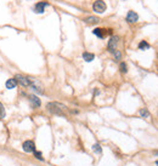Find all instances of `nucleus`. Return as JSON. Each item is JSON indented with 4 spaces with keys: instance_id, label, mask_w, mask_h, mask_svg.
Returning a JSON list of instances; mask_svg holds the SVG:
<instances>
[{
    "instance_id": "1",
    "label": "nucleus",
    "mask_w": 158,
    "mask_h": 166,
    "mask_svg": "<svg viewBox=\"0 0 158 166\" xmlns=\"http://www.w3.org/2000/svg\"><path fill=\"white\" fill-rule=\"evenodd\" d=\"M46 108L51 114H55V115H61V116L66 115L63 110L67 109V107H66L65 104L58 103V102H50V103L46 104Z\"/></svg>"
},
{
    "instance_id": "2",
    "label": "nucleus",
    "mask_w": 158,
    "mask_h": 166,
    "mask_svg": "<svg viewBox=\"0 0 158 166\" xmlns=\"http://www.w3.org/2000/svg\"><path fill=\"white\" fill-rule=\"evenodd\" d=\"M15 79H16L17 84L21 85L22 87H28V86H32L33 82L35 81L32 78H28V76H24V75H21V74H17L15 75Z\"/></svg>"
},
{
    "instance_id": "3",
    "label": "nucleus",
    "mask_w": 158,
    "mask_h": 166,
    "mask_svg": "<svg viewBox=\"0 0 158 166\" xmlns=\"http://www.w3.org/2000/svg\"><path fill=\"white\" fill-rule=\"evenodd\" d=\"M106 3L102 1V0H96V1L93 4V10L96 13H104L106 11Z\"/></svg>"
},
{
    "instance_id": "4",
    "label": "nucleus",
    "mask_w": 158,
    "mask_h": 166,
    "mask_svg": "<svg viewBox=\"0 0 158 166\" xmlns=\"http://www.w3.org/2000/svg\"><path fill=\"white\" fill-rule=\"evenodd\" d=\"M118 41H119V37H111V39L108 40V44H107V50L110 51V52L113 54L114 51L117 50V45H118Z\"/></svg>"
},
{
    "instance_id": "5",
    "label": "nucleus",
    "mask_w": 158,
    "mask_h": 166,
    "mask_svg": "<svg viewBox=\"0 0 158 166\" xmlns=\"http://www.w3.org/2000/svg\"><path fill=\"white\" fill-rule=\"evenodd\" d=\"M28 101H29L30 107L34 108V109H37V108H39L40 106H42V101H40V98L38 96H35V95H29L28 96Z\"/></svg>"
},
{
    "instance_id": "6",
    "label": "nucleus",
    "mask_w": 158,
    "mask_h": 166,
    "mask_svg": "<svg viewBox=\"0 0 158 166\" xmlns=\"http://www.w3.org/2000/svg\"><path fill=\"white\" fill-rule=\"evenodd\" d=\"M22 149L24 150L26 153H33L35 150V144L33 141H24L23 144H22Z\"/></svg>"
},
{
    "instance_id": "7",
    "label": "nucleus",
    "mask_w": 158,
    "mask_h": 166,
    "mask_svg": "<svg viewBox=\"0 0 158 166\" xmlns=\"http://www.w3.org/2000/svg\"><path fill=\"white\" fill-rule=\"evenodd\" d=\"M49 6V3H44V1H39L34 5V12L35 13H43L45 11V7Z\"/></svg>"
},
{
    "instance_id": "8",
    "label": "nucleus",
    "mask_w": 158,
    "mask_h": 166,
    "mask_svg": "<svg viewBox=\"0 0 158 166\" xmlns=\"http://www.w3.org/2000/svg\"><path fill=\"white\" fill-rule=\"evenodd\" d=\"M139 21V15L135 11H129L126 13V22L128 23H136Z\"/></svg>"
},
{
    "instance_id": "9",
    "label": "nucleus",
    "mask_w": 158,
    "mask_h": 166,
    "mask_svg": "<svg viewBox=\"0 0 158 166\" xmlns=\"http://www.w3.org/2000/svg\"><path fill=\"white\" fill-rule=\"evenodd\" d=\"M17 81L15 78H10V79L6 80V82H5V86H6V89L7 90H13V89H16V86H17Z\"/></svg>"
},
{
    "instance_id": "10",
    "label": "nucleus",
    "mask_w": 158,
    "mask_h": 166,
    "mask_svg": "<svg viewBox=\"0 0 158 166\" xmlns=\"http://www.w3.org/2000/svg\"><path fill=\"white\" fill-rule=\"evenodd\" d=\"M84 22L86 24H96V23L100 22V18L96 17V16H89V17L84 18Z\"/></svg>"
},
{
    "instance_id": "11",
    "label": "nucleus",
    "mask_w": 158,
    "mask_h": 166,
    "mask_svg": "<svg viewBox=\"0 0 158 166\" xmlns=\"http://www.w3.org/2000/svg\"><path fill=\"white\" fill-rule=\"evenodd\" d=\"M93 34L96 35V37L100 38V39H104L105 35H106V32H105V29H102V28H95L93 30Z\"/></svg>"
},
{
    "instance_id": "12",
    "label": "nucleus",
    "mask_w": 158,
    "mask_h": 166,
    "mask_svg": "<svg viewBox=\"0 0 158 166\" xmlns=\"http://www.w3.org/2000/svg\"><path fill=\"white\" fill-rule=\"evenodd\" d=\"M83 60L85 62H91L95 60V55L91 52H83Z\"/></svg>"
},
{
    "instance_id": "13",
    "label": "nucleus",
    "mask_w": 158,
    "mask_h": 166,
    "mask_svg": "<svg viewBox=\"0 0 158 166\" xmlns=\"http://www.w3.org/2000/svg\"><path fill=\"white\" fill-rule=\"evenodd\" d=\"M139 49H140V50H142V51L149 50V49H150V44L147 43V41L142 40V41H140V43H139Z\"/></svg>"
},
{
    "instance_id": "14",
    "label": "nucleus",
    "mask_w": 158,
    "mask_h": 166,
    "mask_svg": "<svg viewBox=\"0 0 158 166\" xmlns=\"http://www.w3.org/2000/svg\"><path fill=\"white\" fill-rule=\"evenodd\" d=\"M139 114L141 118H150V112L146 109V108H142V109L139 110Z\"/></svg>"
},
{
    "instance_id": "15",
    "label": "nucleus",
    "mask_w": 158,
    "mask_h": 166,
    "mask_svg": "<svg viewBox=\"0 0 158 166\" xmlns=\"http://www.w3.org/2000/svg\"><path fill=\"white\" fill-rule=\"evenodd\" d=\"M93 150H94L95 153H97V154H101V153H102V148H101V146H100L99 143H95V144H94V146H93Z\"/></svg>"
},
{
    "instance_id": "16",
    "label": "nucleus",
    "mask_w": 158,
    "mask_h": 166,
    "mask_svg": "<svg viewBox=\"0 0 158 166\" xmlns=\"http://www.w3.org/2000/svg\"><path fill=\"white\" fill-rule=\"evenodd\" d=\"M119 69H120L122 73H126V72H128V66H126L125 62H122L119 64Z\"/></svg>"
},
{
    "instance_id": "17",
    "label": "nucleus",
    "mask_w": 158,
    "mask_h": 166,
    "mask_svg": "<svg viewBox=\"0 0 158 166\" xmlns=\"http://www.w3.org/2000/svg\"><path fill=\"white\" fill-rule=\"evenodd\" d=\"M5 115H6V112H5V108L3 106V103L0 102V119H4Z\"/></svg>"
},
{
    "instance_id": "18",
    "label": "nucleus",
    "mask_w": 158,
    "mask_h": 166,
    "mask_svg": "<svg viewBox=\"0 0 158 166\" xmlns=\"http://www.w3.org/2000/svg\"><path fill=\"white\" fill-rule=\"evenodd\" d=\"M113 55H114V60L116 61H120L122 60V52L119 50H116L114 52H113Z\"/></svg>"
},
{
    "instance_id": "19",
    "label": "nucleus",
    "mask_w": 158,
    "mask_h": 166,
    "mask_svg": "<svg viewBox=\"0 0 158 166\" xmlns=\"http://www.w3.org/2000/svg\"><path fill=\"white\" fill-rule=\"evenodd\" d=\"M34 157L35 158H37L38 160H40V161H43V160H44V158H43V155H42V152H37V150H34Z\"/></svg>"
},
{
    "instance_id": "20",
    "label": "nucleus",
    "mask_w": 158,
    "mask_h": 166,
    "mask_svg": "<svg viewBox=\"0 0 158 166\" xmlns=\"http://www.w3.org/2000/svg\"><path fill=\"white\" fill-rule=\"evenodd\" d=\"M156 165H157V166H158V160H157V161H156Z\"/></svg>"
}]
</instances>
